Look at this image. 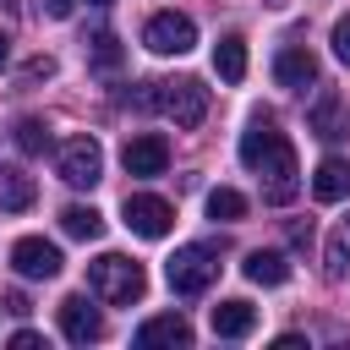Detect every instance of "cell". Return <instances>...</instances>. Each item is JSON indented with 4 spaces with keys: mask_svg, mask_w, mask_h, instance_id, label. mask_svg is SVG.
<instances>
[{
    "mask_svg": "<svg viewBox=\"0 0 350 350\" xmlns=\"http://www.w3.org/2000/svg\"><path fill=\"white\" fill-rule=\"evenodd\" d=\"M55 312H60V334L71 345H93L104 334V317H98V306H88V295H66Z\"/></svg>",
    "mask_w": 350,
    "mask_h": 350,
    "instance_id": "obj_10",
    "label": "cell"
},
{
    "mask_svg": "<svg viewBox=\"0 0 350 350\" xmlns=\"http://www.w3.org/2000/svg\"><path fill=\"white\" fill-rule=\"evenodd\" d=\"M257 328V306L252 301H219L213 306V334L219 339H246Z\"/></svg>",
    "mask_w": 350,
    "mask_h": 350,
    "instance_id": "obj_13",
    "label": "cell"
},
{
    "mask_svg": "<svg viewBox=\"0 0 350 350\" xmlns=\"http://www.w3.org/2000/svg\"><path fill=\"white\" fill-rule=\"evenodd\" d=\"M88 60H93L98 71H120V44H115V33H93V38H88Z\"/></svg>",
    "mask_w": 350,
    "mask_h": 350,
    "instance_id": "obj_23",
    "label": "cell"
},
{
    "mask_svg": "<svg viewBox=\"0 0 350 350\" xmlns=\"http://www.w3.org/2000/svg\"><path fill=\"white\" fill-rule=\"evenodd\" d=\"M11 345H16V350H38V334H33V328H22V334H11Z\"/></svg>",
    "mask_w": 350,
    "mask_h": 350,
    "instance_id": "obj_27",
    "label": "cell"
},
{
    "mask_svg": "<svg viewBox=\"0 0 350 350\" xmlns=\"http://www.w3.org/2000/svg\"><path fill=\"white\" fill-rule=\"evenodd\" d=\"M120 164H126V175H164L170 170V142L159 137V131H137L126 148H120Z\"/></svg>",
    "mask_w": 350,
    "mask_h": 350,
    "instance_id": "obj_9",
    "label": "cell"
},
{
    "mask_svg": "<svg viewBox=\"0 0 350 350\" xmlns=\"http://www.w3.org/2000/svg\"><path fill=\"white\" fill-rule=\"evenodd\" d=\"M312 197H317V202H339V197H350V164H345V159H323L317 175H312Z\"/></svg>",
    "mask_w": 350,
    "mask_h": 350,
    "instance_id": "obj_16",
    "label": "cell"
},
{
    "mask_svg": "<svg viewBox=\"0 0 350 350\" xmlns=\"http://www.w3.org/2000/svg\"><path fill=\"white\" fill-rule=\"evenodd\" d=\"M33 180L22 175V170H11V164H0V208H11V213H22V208H33Z\"/></svg>",
    "mask_w": 350,
    "mask_h": 350,
    "instance_id": "obj_19",
    "label": "cell"
},
{
    "mask_svg": "<svg viewBox=\"0 0 350 350\" xmlns=\"http://www.w3.org/2000/svg\"><path fill=\"white\" fill-rule=\"evenodd\" d=\"M323 273H328V279H350V224L328 235V252H323Z\"/></svg>",
    "mask_w": 350,
    "mask_h": 350,
    "instance_id": "obj_21",
    "label": "cell"
},
{
    "mask_svg": "<svg viewBox=\"0 0 350 350\" xmlns=\"http://www.w3.org/2000/svg\"><path fill=\"white\" fill-rule=\"evenodd\" d=\"M27 82H38V77H55V60L49 55H38V60H27V71H22Z\"/></svg>",
    "mask_w": 350,
    "mask_h": 350,
    "instance_id": "obj_26",
    "label": "cell"
},
{
    "mask_svg": "<svg viewBox=\"0 0 350 350\" xmlns=\"http://www.w3.org/2000/svg\"><path fill=\"white\" fill-rule=\"evenodd\" d=\"M241 164L262 175V197L268 202H290L301 191V170H295V148L284 131H273V120H252V131L241 137Z\"/></svg>",
    "mask_w": 350,
    "mask_h": 350,
    "instance_id": "obj_1",
    "label": "cell"
},
{
    "mask_svg": "<svg viewBox=\"0 0 350 350\" xmlns=\"http://www.w3.org/2000/svg\"><path fill=\"white\" fill-rule=\"evenodd\" d=\"M55 170H60L66 186H98V180H104V153H98L93 137H71V142H60Z\"/></svg>",
    "mask_w": 350,
    "mask_h": 350,
    "instance_id": "obj_6",
    "label": "cell"
},
{
    "mask_svg": "<svg viewBox=\"0 0 350 350\" xmlns=\"http://www.w3.org/2000/svg\"><path fill=\"white\" fill-rule=\"evenodd\" d=\"M213 273H219L213 246H180V252L164 262V279H170L175 295H202V290L213 284Z\"/></svg>",
    "mask_w": 350,
    "mask_h": 350,
    "instance_id": "obj_3",
    "label": "cell"
},
{
    "mask_svg": "<svg viewBox=\"0 0 350 350\" xmlns=\"http://www.w3.org/2000/svg\"><path fill=\"white\" fill-rule=\"evenodd\" d=\"M60 230L77 235V241H98L104 235V213L88 208V202H71V208H60Z\"/></svg>",
    "mask_w": 350,
    "mask_h": 350,
    "instance_id": "obj_18",
    "label": "cell"
},
{
    "mask_svg": "<svg viewBox=\"0 0 350 350\" xmlns=\"http://www.w3.org/2000/svg\"><path fill=\"white\" fill-rule=\"evenodd\" d=\"M208 219H224V224L246 219V197H241L235 186H213V191H208Z\"/></svg>",
    "mask_w": 350,
    "mask_h": 350,
    "instance_id": "obj_20",
    "label": "cell"
},
{
    "mask_svg": "<svg viewBox=\"0 0 350 350\" xmlns=\"http://www.w3.org/2000/svg\"><path fill=\"white\" fill-rule=\"evenodd\" d=\"M11 142H16L22 153H44V148H49V126H44L38 115H22V120L11 126Z\"/></svg>",
    "mask_w": 350,
    "mask_h": 350,
    "instance_id": "obj_22",
    "label": "cell"
},
{
    "mask_svg": "<svg viewBox=\"0 0 350 350\" xmlns=\"http://www.w3.org/2000/svg\"><path fill=\"white\" fill-rule=\"evenodd\" d=\"M334 55L350 66V16H339V22H334Z\"/></svg>",
    "mask_w": 350,
    "mask_h": 350,
    "instance_id": "obj_24",
    "label": "cell"
},
{
    "mask_svg": "<svg viewBox=\"0 0 350 350\" xmlns=\"http://www.w3.org/2000/svg\"><path fill=\"white\" fill-rule=\"evenodd\" d=\"M0 11H16V0H0Z\"/></svg>",
    "mask_w": 350,
    "mask_h": 350,
    "instance_id": "obj_30",
    "label": "cell"
},
{
    "mask_svg": "<svg viewBox=\"0 0 350 350\" xmlns=\"http://www.w3.org/2000/svg\"><path fill=\"white\" fill-rule=\"evenodd\" d=\"M5 312H16V317H27L33 306H27V295H5Z\"/></svg>",
    "mask_w": 350,
    "mask_h": 350,
    "instance_id": "obj_28",
    "label": "cell"
},
{
    "mask_svg": "<svg viewBox=\"0 0 350 350\" xmlns=\"http://www.w3.org/2000/svg\"><path fill=\"white\" fill-rule=\"evenodd\" d=\"M126 224L142 241H164L170 224H175V208L164 197H153V191H126Z\"/></svg>",
    "mask_w": 350,
    "mask_h": 350,
    "instance_id": "obj_7",
    "label": "cell"
},
{
    "mask_svg": "<svg viewBox=\"0 0 350 350\" xmlns=\"http://www.w3.org/2000/svg\"><path fill=\"white\" fill-rule=\"evenodd\" d=\"M159 109H164L175 126H202V115H208V88H202L197 77L159 82Z\"/></svg>",
    "mask_w": 350,
    "mask_h": 350,
    "instance_id": "obj_4",
    "label": "cell"
},
{
    "mask_svg": "<svg viewBox=\"0 0 350 350\" xmlns=\"http://www.w3.org/2000/svg\"><path fill=\"white\" fill-rule=\"evenodd\" d=\"M88 290L98 301H109V306H131V301H142L148 273H142V262H131L120 252H104V257L88 262Z\"/></svg>",
    "mask_w": 350,
    "mask_h": 350,
    "instance_id": "obj_2",
    "label": "cell"
},
{
    "mask_svg": "<svg viewBox=\"0 0 350 350\" xmlns=\"http://www.w3.org/2000/svg\"><path fill=\"white\" fill-rule=\"evenodd\" d=\"M11 60V33H0V66Z\"/></svg>",
    "mask_w": 350,
    "mask_h": 350,
    "instance_id": "obj_29",
    "label": "cell"
},
{
    "mask_svg": "<svg viewBox=\"0 0 350 350\" xmlns=\"http://www.w3.org/2000/svg\"><path fill=\"white\" fill-rule=\"evenodd\" d=\"M213 71H219L224 82H241V77H246V38H241V33H224V38L213 44Z\"/></svg>",
    "mask_w": 350,
    "mask_h": 350,
    "instance_id": "obj_17",
    "label": "cell"
},
{
    "mask_svg": "<svg viewBox=\"0 0 350 350\" xmlns=\"http://www.w3.org/2000/svg\"><path fill=\"white\" fill-rule=\"evenodd\" d=\"M11 268H16L22 279H55V273L66 268V257H60L55 241H44V235H22V241L11 246Z\"/></svg>",
    "mask_w": 350,
    "mask_h": 350,
    "instance_id": "obj_8",
    "label": "cell"
},
{
    "mask_svg": "<svg viewBox=\"0 0 350 350\" xmlns=\"http://www.w3.org/2000/svg\"><path fill=\"white\" fill-rule=\"evenodd\" d=\"M71 5H77V0H44V11H49L55 22H66V16H71ZM88 5H109V0H88Z\"/></svg>",
    "mask_w": 350,
    "mask_h": 350,
    "instance_id": "obj_25",
    "label": "cell"
},
{
    "mask_svg": "<svg viewBox=\"0 0 350 350\" xmlns=\"http://www.w3.org/2000/svg\"><path fill=\"white\" fill-rule=\"evenodd\" d=\"M241 268H246V279H252V284H268V290L290 279V257H284V252H268V246L246 252V262H241Z\"/></svg>",
    "mask_w": 350,
    "mask_h": 350,
    "instance_id": "obj_15",
    "label": "cell"
},
{
    "mask_svg": "<svg viewBox=\"0 0 350 350\" xmlns=\"http://www.w3.org/2000/svg\"><path fill=\"white\" fill-rule=\"evenodd\" d=\"M273 82H279V88H290V93H306V88L317 82V55H312V49H301V44L279 49V55H273Z\"/></svg>",
    "mask_w": 350,
    "mask_h": 350,
    "instance_id": "obj_11",
    "label": "cell"
},
{
    "mask_svg": "<svg viewBox=\"0 0 350 350\" xmlns=\"http://www.w3.org/2000/svg\"><path fill=\"white\" fill-rule=\"evenodd\" d=\"M306 120H312V131H317L323 142H339V137L350 131V120H345V98H339L334 88H323V93H317V104H312V115H306Z\"/></svg>",
    "mask_w": 350,
    "mask_h": 350,
    "instance_id": "obj_12",
    "label": "cell"
},
{
    "mask_svg": "<svg viewBox=\"0 0 350 350\" xmlns=\"http://www.w3.org/2000/svg\"><path fill=\"white\" fill-rule=\"evenodd\" d=\"M137 345H191V323L180 312H159L137 328Z\"/></svg>",
    "mask_w": 350,
    "mask_h": 350,
    "instance_id": "obj_14",
    "label": "cell"
},
{
    "mask_svg": "<svg viewBox=\"0 0 350 350\" xmlns=\"http://www.w3.org/2000/svg\"><path fill=\"white\" fill-rule=\"evenodd\" d=\"M142 44H148L153 55H186V49L197 44V22L180 16V11H153L148 27H142Z\"/></svg>",
    "mask_w": 350,
    "mask_h": 350,
    "instance_id": "obj_5",
    "label": "cell"
}]
</instances>
